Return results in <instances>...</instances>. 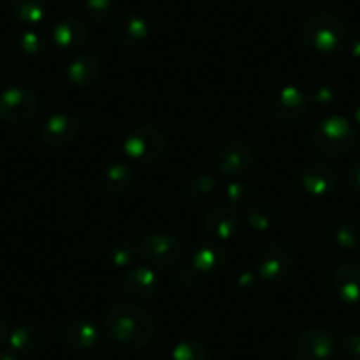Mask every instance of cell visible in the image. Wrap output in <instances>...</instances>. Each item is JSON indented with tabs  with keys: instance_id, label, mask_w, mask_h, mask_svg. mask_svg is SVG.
I'll return each instance as SVG.
<instances>
[{
	"instance_id": "obj_1",
	"label": "cell",
	"mask_w": 360,
	"mask_h": 360,
	"mask_svg": "<svg viewBox=\"0 0 360 360\" xmlns=\"http://www.w3.org/2000/svg\"><path fill=\"white\" fill-rule=\"evenodd\" d=\"M101 327L113 345L127 352L143 349L150 345L155 334L154 318L133 302H119L108 307Z\"/></svg>"
},
{
	"instance_id": "obj_2",
	"label": "cell",
	"mask_w": 360,
	"mask_h": 360,
	"mask_svg": "<svg viewBox=\"0 0 360 360\" xmlns=\"http://www.w3.org/2000/svg\"><path fill=\"white\" fill-rule=\"evenodd\" d=\"M302 41L309 50L316 53H339L348 43V27L345 20L335 13H314L304 22Z\"/></svg>"
},
{
	"instance_id": "obj_3",
	"label": "cell",
	"mask_w": 360,
	"mask_h": 360,
	"mask_svg": "<svg viewBox=\"0 0 360 360\" xmlns=\"http://www.w3.org/2000/svg\"><path fill=\"white\" fill-rule=\"evenodd\" d=\"M311 141L323 158L339 159L348 155L356 147L359 133L346 117L328 115L313 127Z\"/></svg>"
},
{
	"instance_id": "obj_4",
	"label": "cell",
	"mask_w": 360,
	"mask_h": 360,
	"mask_svg": "<svg viewBox=\"0 0 360 360\" xmlns=\"http://www.w3.org/2000/svg\"><path fill=\"white\" fill-rule=\"evenodd\" d=\"M166 147V136L152 124H136L122 140L124 154L136 165H152L159 161L165 155Z\"/></svg>"
},
{
	"instance_id": "obj_5",
	"label": "cell",
	"mask_w": 360,
	"mask_h": 360,
	"mask_svg": "<svg viewBox=\"0 0 360 360\" xmlns=\"http://www.w3.org/2000/svg\"><path fill=\"white\" fill-rule=\"evenodd\" d=\"M138 252L145 265L154 269L155 272L172 270L182 256V245L179 238L166 231H152L147 233L138 244Z\"/></svg>"
},
{
	"instance_id": "obj_6",
	"label": "cell",
	"mask_w": 360,
	"mask_h": 360,
	"mask_svg": "<svg viewBox=\"0 0 360 360\" xmlns=\"http://www.w3.org/2000/svg\"><path fill=\"white\" fill-rule=\"evenodd\" d=\"M293 269V252L288 244L272 240L263 245L256 259L258 278L265 283H281L288 278Z\"/></svg>"
},
{
	"instance_id": "obj_7",
	"label": "cell",
	"mask_w": 360,
	"mask_h": 360,
	"mask_svg": "<svg viewBox=\"0 0 360 360\" xmlns=\"http://www.w3.org/2000/svg\"><path fill=\"white\" fill-rule=\"evenodd\" d=\"M217 172L223 173L226 179L238 180L248 175L255 166V152L252 147L244 140H230L214 155Z\"/></svg>"
},
{
	"instance_id": "obj_8",
	"label": "cell",
	"mask_w": 360,
	"mask_h": 360,
	"mask_svg": "<svg viewBox=\"0 0 360 360\" xmlns=\"http://www.w3.org/2000/svg\"><path fill=\"white\" fill-rule=\"evenodd\" d=\"M37 98L25 86L0 90V122L25 124L36 115Z\"/></svg>"
},
{
	"instance_id": "obj_9",
	"label": "cell",
	"mask_w": 360,
	"mask_h": 360,
	"mask_svg": "<svg viewBox=\"0 0 360 360\" xmlns=\"http://www.w3.org/2000/svg\"><path fill=\"white\" fill-rule=\"evenodd\" d=\"M335 352V335L325 327H307L293 346L295 360H330Z\"/></svg>"
},
{
	"instance_id": "obj_10",
	"label": "cell",
	"mask_w": 360,
	"mask_h": 360,
	"mask_svg": "<svg viewBox=\"0 0 360 360\" xmlns=\"http://www.w3.org/2000/svg\"><path fill=\"white\" fill-rule=\"evenodd\" d=\"M299 184L307 195L321 198L335 191L339 184V173L330 162L309 161L300 166Z\"/></svg>"
},
{
	"instance_id": "obj_11",
	"label": "cell",
	"mask_w": 360,
	"mask_h": 360,
	"mask_svg": "<svg viewBox=\"0 0 360 360\" xmlns=\"http://www.w3.org/2000/svg\"><path fill=\"white\" fill-rule=\"evenodd\" d=\"M311 105L309 94L297 85H286L272 99L270 112L276 120L283 124H293L302 119Z\"/></svg>"
},
{
	"instance_id": "obj_12",
	"label": "cell",
	"mask_w": 360,
	"mask_h": 360,
	"mask_svg": "<svg viewBox=\"0 0 360 360\" xmlns=\"http://www.w3.org/2000/svg\"><path fill=\"white\" fill-rule=\"evenodd\" d=\"M82 129L79 117L71 113H53L43 122L39 131L41 141L50 148H64L75 141Z\"/></svg>"
},
{
	"instance_id": "obj_13",
	"label": "cell",
	"mask_w": 360,
	"mask_h": 360,
	"mask_svg": "<svg viewBox=\"0 0 360 360\" xmlns=\"http://www.w3.org/2000/svg\"><path fill=\"white\" fill-rule=\"evenodd\" d=\"M122 290L136 302H148L159 292V278L148 265H134L122 276Z\"/></svg>"
},
{
	"instance_id": "obj_14",
	"label": "cell",
	"mask_w": 360,
	"mask_h": 360,
	"mask_svg": "<svg viewBox=\"0 0 360 360\" xmlns=\"http://www.w3.org/2000/svg\"><path fill=\"white\" fill-rule=\"evenodd\" d=\"M103 72L101 58L94 51H82L72 55L65 65V76L76 89H90L99 82Z\"/></svg>"
},
{
	"instance_id": "obj_15",
	"label": "cell",
	"mask_w": 360,
	"mask_h": 360,
	"mask_svg": "<svg viewBox=\"0 0 360 360\" xmlns=\"http://www.w3.org/2000/svg\"><path fill=\"white\" fill-rule=\"evenodd\" d=\"M332 288L345 306L360 309V263L346 262L334 272Z\"/></svg>"
},
{
	"instance_id": "obj_16",
	"label": "cell",
	"mask_w": 360,
	"mask_h": 360,
	"mask_svg": "<svg viewBox=\"0 0 360 360\" xmlns=\"http://www.w3.org/2000/svg\"><path fill=\"white\" fill-rule=\"evenodd\" d=\"M240 226V212L231 205H221L212 209L205 216V223H203L207 235L216 238V240H230L238 233Z\"/></svg>"
},
{
	"instance_id": "obj_17",
	"label": "cell",
	"mask_w": 360,
	"mask_h": 360,
	"mask_svg": "<svg viewBox=\"0 0 360 360\" xmlns=\"http://www.w3.org/2000/svg\"><path fill=\"white\" fill-rule=\"evenodd\" d=\"M89 36V27L75 16L60 18L51 29V39H53L55 46L64 51H76L85 46Z\"/></svg>"
},
{
	"instance_id": "obj_18",
	"label": "cell",
	"mask_w": 360,
	"mask_h": 360,
	"mask_svg": "<svg viewBox=\"0 0 360 360\" xmlns=\"http://www.w3.org/2000/svg\"><path fill=\"white\" fill-rule=\"evenodd\" d=\"M64 341L75 352H89L99 345L101 332L89 318H75L64 328Z\"/></svg>"
},
{
	"instance_id": "obj_19",
	"label": "cell",
	"mask_w": 360,
	"mask_h": 360,
	"mask_svg": "<svg viewBox=\"0 0 360 360\" xmlns=\"http://www.w3.org/2000/svg\"><path fill=\"white\" fill-rule=\"evenodd\" d=\"M150 36V27L147 18L136 11H131L119 20L117 37L126 48H138Z\"/></svg>"
},
{
	"instance_id": "obj_20",
	"label": "cell",
	"mask_w": 360,
	"mask_h": 360,
	"mask_svg": "<svg viewBox=\"0 0 360 360\" xmlns=\"http://www.w3.org/2000/svg\"><path fill=\"white\" fill-rule=\"evenodd\" d=\"M101 184L112 195H126L134 186V168L126 161H112L103 168Z\"/></svg>"
},
{
	"instance_id": "obj_21",
	"label": "cell",
	"mask_w": 360,
	"mask_h": 360,
	"mask_svg": "<svg viewBox=\"0 0 360 360\" xmlns=\"http://www.w3.org/2000/svg\"><path fill=\"white\" fill-rule=\"evenodd\" d=\"M226 263V252L214 242H203L193 251L191 266L198 274H216Z\"/></svg>"
},
{
	"instance_id": "obj_22",
	"label": "cell",
	"mask_w": 360,
	"mask_h": 360,
	"mask_svg": "<svg viewBox=\"0 0 360 360\" xmlns=\"http://www.w3.org/2000/svg\"><path fill=\"white\" fill-rule=\"evenodd\" d=\"M245 223L256 231H270L279 224V210L274 203L259 200L245 209Z\"/></svg>"
},
{
	"instance_id": "obj_23",
	"label": "cell",
	"mask_w": 360,
	"mask_h": 360,
	"mask_svg": "<svg viewBox=\"0 0 360 360\" xmlns=\"http://www.w3.org/2000/svg\"><path fill=\"white\" fill-rule=\"evenodd\" d=\"M9 9L16 22L22 25H39L46 16V2L44 0H9Z\"/></svg>"
},
{
	"instance_id": "obj_24",
	"label": "cell",
	"mask_w": 360,
	"mask_h": 360,
	"mask_svg": "<svg viewBox=\"0 0 360 360\" xmlns=\"http://www.w3.org/2000/svg\"><path fill=\"white\" fill-rule=\"evenodd\" d=\"M9 346L18 355H32L41 345V335L30 325H20L9 332Z\"/></svg>"
},
{
	"instance_id": "obj_25",
	"label": "cell",
	"mask_w": 360,
	"mask_h": 360,
	"mask_svg": "<svg viewBox=\"0 0 360 360\" xmlns=\"http://www.w3.org/2000/svg\"><path fill=\"white\" fill-rule=\"evenodd\" d=\"M334 242L341 251H356L360 249V223L359 221H342L334 230Z\"/></svg>"
},
{
	"instance_id": "obj_26",
	"label": "cell",
	"mask_w": 360,
	"mask_h": 360,
	"mask_svg": "<svg viewBox=\"0 0 360 360\" xmlns=\"http://www.w3.org/2000/svg\"><path fill=\"white\" fill-rule=\"evenodd\" d=\"M172 360H210V353L202 341L188 338L173 346Z\"/></svg>"
},
{
	"instance_id": "obj_27",
	"label": "cell",
	"mask_w": 360,
	"mask_h": 360,
	"mask_svg": "<svg viewBox=\"0 0 360 360\" xmlns=\"http://www.w3.org/2000/svg\"><path fill=\"white\" fill-rule=\"evenodd\" d=\"M140 252H138V245H134L129 240H120L110 249V259L117 269H131L136 265Z\"/></svg>"
},
{
	"instance_id": "obj_28",
	"label": "cell",
	"mask_w": 360,
	"mask_h": 360,
	"mask_svg": "<svg viewBox=\"0 0 360 360\" xmlns=\"http://www.w3.org/2000/svg\"><path fill=\"white\" fill-rule=\"evenodd\" d=\"M217 191V182L212 175L209 173H202V175L195 176L188 186L189 198L195 202H207L212 198Z\"/></svg>"
},
{
	"instance_id": "obj_29",
	"label": "cell",
	"mask_w": 360,
	"mask_h": 360,
	"mask_svg": "<svg viewBox=\"0 0 360 360\" xmlns=\"http://www.w3.org/2000/svg\"><path fill=\"white\" fill-rule=\"evenodd\" d=\"M83 11L92 22L105 23L115 13V0H85Z\"/></svg>"
},
{
	"instance_id": "obj_30",
	"label": "cell",
	"mask_w": 360,
	"mask_h": 360,
	"mask_svg": "<svg viewBox=\"0 0 360 360\" xmlns=\"http://www.w3.org/2000/svg\"><path fill=\"white\" fill-rule=\"evenodd\" d=\"M224 195H226L228 205L240 209V207L249 205V202H251L252 188L245 182H240V180H231L226 189H224Z\"/></svg>"
},
{
	"instance_id": "obj_31",
	"label": "cell",
	"mask_w": 360,
	"mask_h": 360,
	"mask_svg": "<svg viewBox=\"0 0 360 360\" xmlns=\"http://www.w3.org/2000/svg\"><path fill=\"white\" fill-rule=\"evenodd\" d=\"M20 50L25 55H39L43 53L44 48H46V39L44 36H41L39 32H34V30H27L20 36Z\"/></svg>"
},
{
	"instance_id": "obj_32",
	"label": "cell",
	"mask_w": 360,
	"mask_h": 360,
	"mask_svg": "<svg viewBox=\"0 0 360 360\" xmlns=\"http://www.w3.org/2000/svg\"><path fill=\"white\" fill-rule=\"evenodd\" d=\"M341 348L346 356L360 360V332H348L342 335Z\"/></svg>"
},
{
	"instance_id": "obj_33",
	"label": "cell",
	"mask_w": 360,
	"mask_h": 360,
	"mask_svg": "<svg viewBox=\"0 0 360 360\" xmlns=\"http://www.w3.org/2000/svg\"><path fill=\"white\" fill-rule=\"evenodd\" d=\"M196 278H198V272H196L193 266H188V269H182L176 274V285L184 290H191L193 286L196 285Z\"/></svg>"
},
{
	"instance_id": "obj_34",
	"label": "cell",
	"mask_w": 360,
	"mask_h": 360,
	"mask_svg": "<svg viewBox=\"0 0 360 360\" xmlns=\"http://www.w3.org/2000/svg\"><path fill=\"white\" fill-rule=\"evenodd\" d=\"M311 101H314L316 105H328L334 99V92H332L330 86L327 85H318L314 86L313 92L309 94Z\"/></svg>"
},
{
	"instance_id": "obj_35",
	"label": "cell",
	"mask_w": 360,
	"mask_h": 360,
	"mask_svg": "<svg viewBox=\"0 0 360 360\" xmlns=\"http://www.w3.org/2000/svg\"><path fill=\"white\" fill-rule=\"evenodd\" d=\"M346 180H348V186L355 195H360V161H355L348 168L346 173Z\"/></svg>"
},
{
	"instance_id": "obj_36",
	"label": "cell",
	"mask_w": 360,
	"mask_h": 360,
	"mask_svg": "<svg viewBox=\"0 0 360 360\" xmlns=\"http://www.w3.org/2000/svg\"><path fill=\"white\" fill-rule=\"evenodd\" d=\"M256 281H258V276H255L252 272H242L237 279V286L240 290H244V292H248V290L255 288Z\"/></svg>"
},
{
	"instance_id": "obj_37",
	"label": "cell",
	"mask_w": 360,
	"mask_h": 360,
	"mask_svg": "<svg viewBox=\"0 0 360 360\" xmlns=\"http://www.w3.org/2000/svg\"><path fill=\"white\" fill-rule=\"evenodd\" d=\"M9 341V327L4 318H0V348H4L6 342Z\"/></svg>"
},
{
	"instance_id": "obj_38",
	"label": "cell",
	"mask_w": 360,
	"mask_h": 360,
	"mask_svg": "<svg viewBox=\"0 0 360 360\" xmlns=\"http://www.w3.org/2000/svg\"><path fill=\"white\" fill-rule=\"evenodd\" d=\"M349 53H352L353 58L360 60V34H356L352 43H349Z\"/></svg>"
},
{
	"instance_id": "obj_39",
	"label": "cell",
	"mask_w": 360,
	"mask_h": 360,
	"mask_svg": "<svg viewBox=\"0 0 360 360\" xmlns=\"http://www.w3.org/2000/svg\"><path fill=\"white\" fill-rule=\"evenodd\" d=\"M0 360H20L18 353L11 352H0Z\"/></svg>"
},
{
	"instance_id": "obj_40",
	"label": "cell",
	"mask_w": 360,
	"mask_h": 360,
	"mask_svg": "<svg viewBox=\"0 0 360 360\" xmlns=\"http://www.w3.org/2000/svg\"><path fill=\"white\" fill-rule=\"evenodd\" d=\"M353 119H355V122L360 126V103L355 106V112H353Z\"/></svg>"
},
{
	"instance_id": "obj_41",
	"label": "cell",
	"mask_w": 360,
	"mask_h": 360,
	"mask_svg": "<svg viewBox=\"0 0 360 360\" xmlns=\"http://www.w3.org/2000/svg\"><path fill=\"white\" fill-rule=\"evenodd\" d=\"M86 360H98V359H86Z\"/></svg>"
}]
</instances>
